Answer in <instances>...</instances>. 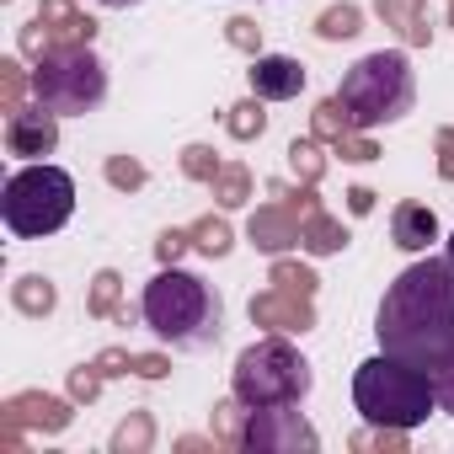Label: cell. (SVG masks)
<instances>
[{
  "instance_id": "60d3db41",
  "label": "cell",
  "mask_w": 454,
  "mask_h": 454,
  "mask_svg": "<svg viewBox=\"0 0 454 454\" xmlns=\"http://www.w3.org/2000/svg\"><path fill=\"white\" fill-rule=\"evenodd\" d=\"M433 150H438V176H443V182H454V129H438Z\"/></svg>"
},
{
  "instance_id": "5b68a950",
  "label": "cell",
  "mask_w": 454,
  "mask_h": 454,
  "mask_svg": "<svg viewBox=\"0 0 454 454\" xmlns=\"http://www.w3.org/2000/svg\"><path fill=\"white\" fill-rule=\"evenodd\" d=\"M70 214H75V182H70V171H59L49 160L17 171L6 182V192H0V219H6V231L22 236V241L65 231Z\"/></svg>"
},
{
  "instance_id": "1f68e13d",
  "label": "cell",
  "mask_w": 454,
  "mask_h": 454,
  "mask_svg": "<svg viewBox=\"0 0 454 454\" xmlns=\"http://www.w3.org/2000/svg\"><path fill=\"white\" fill-rule=\"evenodd\" d=\"M182 171H187L192 182H214V176H219V155H214L208 145H187V150H182Z\"/></svg>"
},
{
  "instance_id": "836d02e7",
  "label": "cell",
  "mask_w": 454,
  "mask_h": 454,
  "mask_svg": "<svg viewBox=\"0 0 454 454\" xmlns=\"http://www.w3.org/2000/svg\"><path fill=\"white\" fill-rule=\"evenodd\" d=\"M22 91H27L22 65H17V59H6V65H0V97H6V113H22Z\"/></svg>"
},
{
  "instance_id": "d6a6232c",
  "label": "cell",
  "mask_w": 454,
  "mask_h": 454,
  "mask_svg": "<svg viewBox=\"0 0 454 454\" xmlns=\"http://www.w3.org/2000/svg\"><path fill=\"white\" fill-rule=\"evenodd\" d=\"M102 380H107V374H102L97 364H81V369H70V401H86V406H91V401L102 395Z\"/></svg>"
},
{
  "instance_id": "d590c367",
  "label": "cell",
  "mask_w": 454,
  "mask_h": 454,
  "mask_svg": "<svg viewBox=\"0 0 454 454\" xmlns=\"http://www.w3.org/2000/svg\"><path fill=\"white\" fill-rule=\"evenodd\" d=\"M353 449H390V454H401V449H406V427H374V433H353Z\"/></svg>"
},
{
  "instance_id": "ee69618b",
  "label": "cell",
  "mask_w": 454,
  "mask_h": 454,
  "mask_svg": "<svg viewBox=\"0 0 454 454\" xmlns=\"http://www.w3.org/2000/svg\"><path fill=\"white\" fill-rule=\"evenodd\" d=\"M214 443H219V438H214ZM214 443H208V438H176L182 454H198V449H214Z\"/></svg>"
},
{
  "instance_id": "603a6c76",
  "label": "cell",
  "mask_w": 454,
  "mask_h": 454,
  "mask_svg": "<svg viewBox=\"0 0 454 454\" xmlns=\"http://www.w3.org/2000/svg\"><path fill=\"white\" fill-rule=\"evenodd\" d=\"M247 417H252V406H247L241 395H231V401H219V406H214V438H219V443H231V449H241Z\"/></svg>"
},
{
  "instance_id": "8d00e7d4",
  "label": "cell",
  "mask_w": 454,
  "mask_h": 454,
  "mask_svg": "<svg viewBox=\"0 0 454 454\" xmlns=\"http://www.w3.org/2000/svg\"><path fill=\"white\" fill-rule=\"evenodd\" d=\"M49 49H54V38H49V27H43V22H38V17H33V22H27V27H22V54H27V59H33V65H38V59H43V54H49Z\"/></svg>"
},
{
  "instance_id": "7402d4cb",
  "label": "cell",
  "mask_w": 454,
  "mask_h": 454,
  "mask_svg": "<svg viewBox=\"0 0 454 454\" xmlns=\"http://www.w3.org/2000/svg\"><path fill=\"white\" fill-rule=\"evenodd\" d=\"M310 129H316V139H326V145H337L342 134H353V113H348V102H342V97H326V102L310 113Z\"/></svg>"
},
{
  "instance_id": "7a4b0ae2",
  "label": "cell",
  "mask_w": 454,
  "mask_h": 454,
  "mask_svg": "<svg viewBox=\"0 0 454 454\" xmlns=\"http://www.w3.org/2000/svg\"><path fill=\"white\" fill-rule=\"evenodd\" d=\"M139 316H145V326H150L160 342L187 348V353L219 342V326H224V305H219V294H214L198 273H182L176 262L160 268V273L145 284Z\"/></svg>"
},
{
  "instance_id": "cb8c5ba5",
  "label": "cell",
  "mask_w": 454,
  "mask_h": 454,
  "mask_svg": "<svg viewBox=\"0 0 454 454\" xmlns=\"http://www.w3.org/2000/svg\"><path fill=\"white\" fill-rule=\"evenodd\" d=\"M268 284L273 289H289V294H305V300H316V289H321V278L305 262H294V257H278L273 273H268Z\"/></svg>"
},
{
  "instance_id": "30bf717a",
  "label": "cell",
  "mask_w": 454,
  "mask_h": 454,
  "mask_svg": "<svg viewBox=\"0 0 454 454\" xmlns=\"http://www.w3.org/2000/svg\"><path fill=\"white\" fill-rule=\"evenodd\" d=\"M252 321L257 326H268V332H278V337H300V332H310L316 326V305L305 300V294H289V289H268V294H252Z\"/></svg>"
},
{
  "instance_id": "8992f818",
  "label": "cell",
  "mask_w": 454,
  "mask_h": 454,
  "mask_svg": "<svg viewBox=\"0 0 454 454\" xmlns=\"http://www.w3.org/2000/svg\"><path fill=\"white\" fill-rule=\"evenodd\" d=\"M231 395H241L252 411L257 406H300L310 395V364L284 337H262V342L241 348V358L231 369Z\"/></svg>"
},
{
  "instance_id": "bcb514c9",
  "label": "cell",
  "mask_w": 454,
  "mask_h": 454,
  "mask_svg": "<svg viewBox=\"0 0 454 454\" xmlns=\"http://www.w3.org/2000/svg\"><path fill=\"white\" fill-rule=\"evenodd\" d=\"M449 27H454V0H449Z\"/></svg>"
},
{
  "instance_id": "ba28073f",
  "label": "cell",
  "mask_w": 454,
  "mask_h": 454,
  "mask_svg": "<svg viewBox=\"0 0 454 454\" xmlns=\"http://www.w3.org/2000/svg\"><path fill=\"white\" fill-rule=\"evenodd\" d=\"M241 449L247 454H316L321 449V433L294 411V406H257L247 417V433H241Z\"/></svg>"
},
{
  "instance_id": "d6986e66",
  "label": "cell",
  "mask_w": 454,
  "mask_h": 454,
  "mask_svg": "<svg viewBox=\"0 0 454 454\" xmlns=\"http://www.w3.org/2000/svg\"><path fill=\"white\" fill-rule=\"evenodd\" d=\"M155 443V417L150 411H129L113 433V454H145Z\"/></svg>"
},
{
  "instance_id": "ffe728a7",
  "label": "cell",
  "mask_w": 454,
  "mask_h": 454,
  "mask_svg": "<svg viewBox=\"0 0 454 454\" xmlns=\"http://www.w3.org/2000/svg\"><path fill=\"white\" fill-rule=\"evenodd\" d=\"M208 187H214V203H219V208H241V203L252 198V171L231 160V166H219V176H214Z\"/></svg>"
},
{
  "instance_id": "9c48e42d",
  "label": "cell",
  "mask_w": 454,
  "mask_h": 454,
  "mask_svg": "<svg viewBox=\"0 0 454 454\" xmlns=\"http://www.w3.org/2000/svg\"><path fill=\"white\" fill-rule=\"evenodd\" d=\"M54 145H59V113H49L43 102L6 118V150H12V155L43 160V155H54Z\"/></svg>"
},
{
  "instance_id": "7dc6e473",
  "label": "cell",
  "mask_w": 454,
  "mask_h": 454,
  "mask_svg": "<svg viewBox=\"0 0 454 454\" xmlns=\"http://www.w3.org/2000/svg\"><path fill=\"white\" fill-rule=\"evenodd\" d=\"M449 262H454V236H449Z\"/></svg>"
},
{
  "instance_id": "74e56055",
  "label": "cell",
  "mask_w": 454,
  "mask_h": 454,
  "mask_svg": "<svg viewBox=\"0 0 454 454\" xmlns=\"http://www.w3.org/2000/svg\"><path fill=\"white\" fill-rule=\"evenodd\" d=\"M187 247H192V231H166V236L155 241V257L171 268V262H182V252H187Z\"/></svg>"
},
{
  "instance_id": "4316f807",
  "label": "cell",
  "mask_w": 454,
  "mask_h": 454,
  "mask_svg": "<svg viewBox=\"0 0 454 454\" xmlns=\"http://www.w3.org/2000/svg\"><path fill=\"white\" fill-rule=\"evenodd\" d=\"M192 247L203 252V257H224L236 247V236H231V224H224L219 214H203L198 224H192Z\"/></svg>"
},
{
  "instance_id": "7c38bea8",
  "label": "cell",
  "mask_w": 454,
  "mask_h": 454,
  "mask_svg": "<svg viewBox=\"0 0 454 454\" xmlns=\"http://www.w3.org/2000/svg\"><path fill=\"white\" fill-rule=\"evenodd\" d=\"M300 231H305V219H300L294 208H284V203H268V208H257V214L247 219V241H252L257 252H268V257L294 252V247H300Z\"/></svg>"
},
{
  "instance_id": "6da1fadb",
  "label": "cell",
  "mask_w": 454,
  "mask_h": 454,
  "mask_svg": "<svg viewBox=\"0 0 454 454\" xmlns=\"http://www.w3.org/2000/svg\"><path fill=\"white\" fill-rule=\"evenodd\" d=\"M374 337L385 353L438 374L454 358V262H411L380 300Z\"/></svg>"
},
{
  "instance_id": "277c9868",
  "label": "cell",
  "mask_w": 454,
  "mask_h": 454,
  "mask_svg": "<svg viewBox=\"0 0 454 454\" xmlns=\"http://www.w3.org/2000/svg\"><path fill=\"white\" fill-rule=\"evenodd\" d=\"M337 97L348 102L353 129H364V134H369V129H380V123H395V118H406V113H411V102H417L411 59H406V54H395V49L364 54V59L342 75Z\"/></svg>"
},
{
  "instance_id": "4dcf8cb0",
  "label": "cell",
  "mask_w": 454,
  "mask_h": 454,
  "mask_svg": "<svg viewBox=\"0 0 454 454\" xmlns=\"http://www.w3.org/2000/svg\"><path fill=\"white\" fill-rule=\"evenodd\" d=\"M224 38H231V49H241V54H262V27L252 22V17H231L224 22Z\"/></svg>"
},
{
  "instance_id": "8fae6325",
  "label": "cell",
  "mask_w": 454,
  "mask_h": 454,
  "mask_svg": "<svg viewBox=\"0 0 454 454\" xmlns=\"http://www.w3.org/2000/svg\"><path fill=\"white\" fill-rule=\"evenodd\" d=\"M70 401L59 395H43V390H22L6 401V411H0V427H38V433H65L70 427Z\"/></svg>"
},
{
  "instance_id": "3957f363",
  "label": "cell",
  "mask_w": 454,
  "mask_h": 454,
  "mask_svg": "<svg viewBox=\"0 0 454 454\" xmlns=\"http://www.w3.org/2000/svg\"><path fill=\"white\" fill-rule=\"evenodd\" d=\"M353 406L364 411L369 427H417L438 406V390H433L427 369H417V364H406L395 353H380V358L358 364Z\"/></svg>"
},
{
  "instance_id": "f1b7e54d",
  "label": "cell",
  "mask_w": 454,
  "mask_h": 454,
  "mask_svg": "<svg viewBox=\"0 0 454 454\" xmlns=\"http://www.w3.org/2000/svg\"><path fill=\"white\" fill-rule=\"evenodd\" d=\"M107 182H113L118 192H139V187H145V166H139L134 155H107Z\"/></svg>"
},
{
  "instance_id": "f35d334b",
  "label": "cell",
  "mask_w": 454,
  "mask_h": 454,
  "mask_svg": "<svg viewBox=\"0 0 454 454\" xmlns=\"http://www.w3.org/2000/svg\"><path fill=\"white\" fill-rule=\"evenodd\" d=\"M91 364H97L107 380H113V374H134V353H123V348H102Z\"/></svg>"
},
{
  "instance_id": "52a82bcc",
  "label": "cell",
  "mask_w": 454,
  "mask_h": 454,
  "mask_svg": "<svg viewBox=\"0 0 454 454\" xmlns=\"http://www.w3.org/2000/svg\"><path fill=\"white\" fill-rule=\"evenodd\" d=\"M33 97H38L49 113H59V118L91 113V107H102V97H107V70H102V59L91 54V43H86V49H49V54L38 59V70H33Z\"/></svg>"
},
{
  "instance_id": "d4e9b609",
  "label": "cell",
  "mask_w": 454,
  "mask_h": 454,
  "mask_svg": "<svg viewBox=\"0 0 454 454\" xmlns=\"http://www.w3.org/2000/svg\"><path fill=\"white\" fill-rule=\"evenodd\" d=\"M118 294H123V278H118L113 268H102V273L91 278V294H86V316H97V321H113V316H118Z\"/></svg>"
},
{
  "instance_id": "4fadbf2b",
  "label": "cell",
  "mask_w": 454,
  "mask_h": 454,
  "mask_svg": "<svg viewBox=\"0 0 454 454\" xmlns=\"http://www.w3.org/2000/svg\"><path fill=\"white\" fill-rule=\"evenodd\" d=\"M247 75H252V97H262V102H289L305 91V65L289 54H257Z\"/></svg>"
},
{
  "instance_id": "44dd1931",
  "label": "cell",
  "mask_w": 454,
  "mask_h": 454,
  "mask_svg": "<svg viewBox=\"0 0 454 454\" xmlns=\"http://www.w3.org/2000/svg\"><path fill=\"white\" fill-rule=\"evenodd\" d=\"M316 33H321L326 43L358 38V33H364V12H358V6H348V0H342V6H326V12L316 17Z\"/></svg>"
},
{
  "instance_id": "b9f144b4",
  "label": "cell",
  "mask_w": 454,
  "mask_h": 454,
  "mask_svg": "<svg viewBox=\"0 0 454 454\" xmlns=\"http://www.w3.org/2000/svg\"><path fill=\"white\" fill-rule=\"evenodd\" d=\"M433 390H438V406H443V411L454 417V358H449V364H443V369L433 374Z\"/></svg>"
},
{
  "instance_id": "7bdbcfd3",
  "label": "cell",
  "mask_w": 454,
  "mask_h": 454,
  "mask_svg": "<svg viewBox=\"0 0 454 454\" xmlns=\"http://www.w3.org/2000/svg\"><path fill=\"white\" fill-rule=\"evenodd\" d=\"M348 208L353 214H369L374 208V187H348Z\"/></svg>"
},
{
  "instance_id": "9a60e30c",
  "label": "cell",
  "mask_w": 454,
  "mask_h": 454,
  "mask_svg": "<svg viewBox=\"0 0 454 454\" xmlns=\"http://www.w3.org/2000/svg\"><path fill=\"white\" fill-rule=\"evenodd\" d=\"M374 12L385 27L401 33L406 49H427L433 43V22H427V0H374Z\"/></svg>"
},
{
  "instance_id": "f546056e",
  "label": "cell",
  "mask_w": 454,
  "mask_h": 454,
  "mask_svg": "<svg viewBox=\"0 0 454 454\" xmlns=\"http://www.w3.org/2000/svg\"><path fill=\"white\" fill-rule=\"evenodd\" d=\"M273 198H284V208H294L300 219H310V214H321V198H316V182H300V187H284V182H273Z\"/></svg>"
},
{
  "instance_id": "e575fe53",
  "label": "cell",
  "mask_w": 454,
  "mask_h": 454,
  "mask_svg": "<svg viewBox=\"0 0 454 454\" xmlns=\"http://www.w3.org/2000/svg\"><path fill=\"white\" fill-rule=\"evenodd\" d=\"M337 155H342V160H353V166H364V160H374V155H380V145H374L364 129H353V134H342V139H337Z\"/></svg>"
},
{
  "instance_id": "5bb4252c",
  "label": "cell",
  "mask_w": 454,
  "mask_h": 454,
  "mask_svg": "<svg viewBox=\"0 0 454 454\" xmlns=\"http://www.w3.org/2000/svg\"><path fill=\"white\" fill-rule=\"evenodd\" d=\"M38 22L49 27L54 49H86L97 38V22L86 12H75V0H43L38 6Z\"/></svg>"
},
{
  "instance_id": "83f0119b",
  "label": "cell",
  "mask_w": 454,
  "mask_h": 454,
  "mask_svg": "<svg viewBox=\"0 0 454 454\" xmlns=\"http://www.w3.org/2000/svg\"><path fill=\"white\" fill-rule=\"evenodd\" d=\"M289 166L300 182H321L326 176V155H321V139H294L289 145Z\"/></svg>"
},
{
  "instance_id": "f6af8a7d",
  "label": "cell",
  "mask_w": 454,
  "mask_h": 454,
  "mask_svg": "<svg viewBox=\"0 0 454 454\" xmlns=\"http://www.w3.org/2000/svg\"><path fill=\"white\" fill-rule=\"evenodd\" d=\"M102 6H113V12H123V6H139V0H102Z\"/></svg>"
},
{
  "instance_id": "484cf974",
  "label": "cell",
  "mask_w": 454,
  "mask_h": 454,
  "mask_svg": "<svg viewBox=\"0 0 454 454\" xmlns=\"http://www.w3.org/2000/svg\"><path fill=\"white\" fill-rule=\"evenodd\" d=\"M224 129H231V139H262V129H268V113H262V97H252V102H236L231 113H224Z\"/></svg>"
},
{
  "instance_id": "2e32d148",
  "label": "cell",
  "mask_w": 454,
  "mask_h": 454,
  "mask_svg": "<svg viewBox=\"0 0 454 454\" xmlns=\"http://www.w3.org/2000/svg\"><path fill=\"white\" fill-rule=\"evenodd\" d=\"M390 236H395L401 252H427V247L438 241V214L422 208V203H395V214H390Z\"/></svg>"
},
{
  "instance_id": "ab89813d",
  "label": "cell",
  "mask_w": 454,
  "mask_h": 454,
  "mask_svg": "<svg viewBox=\"0 0 454 454\" xmlns=\"http://www.w3.org/2000/svg\"><path fill=\"white\" fill-rule=\"evenodd\" d=\"M134 374L139 380H166L171 364H166V353H134Z\"/></svg>"
},
{
  "instance_id": "e0dca14e",
  "label": "cell",
  "mask_w": 454,
  "mask_h": 454,
  "mask_svg": "<svg viewBox=\"0 0 454 454\" xmlns=\"http://www.w3.org/2000/svg\"><path fill=\"white\" fill-rule=\"evenodd\" d=\"M300 247H305L310 257H332V252H342V247H348L342 219H332L326 208H321V214H310V219H305V231H300Z\"/></svg>"
},
{
  "instance_id": "ac0fdd59",
  "label": "cell",
  "mask_w": 454,
  "mask_h": 454,
  "mask_svg": "<svg viewBox=\"0 0 454 454\" xmlns=\"http://www.w3.org/2000/svg\"><path fill=\"white\" fill-rule=\"evenodd\" d=\"M12 305H17L22 316H49V310L59 305V294H54V284H49L43 273H27V278L12 284Z\"/></svg>"
}]
</instances>
